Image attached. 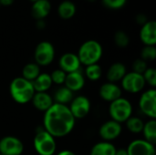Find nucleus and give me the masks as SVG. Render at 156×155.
<instances>
[{"label": "nucleus", "instance_id": "obj_12", "mask_svg": "<svg viewBox=\"0 0 156 155\" xmlns=\"http://www.w3.org/2000/svg\"><path fill=\"white\" fill-rule=\"evenodd\" d=\"M122 128L121 123L110 120L106 122H104L99 131V134L101 138L105 142H112L115 139H117L121 133H122Z\"/></svg>", "mask_w": 156, "mask_h": 155}, {"label": "nucleus", "instance_id": "obj_36", "mask_svg": "<svg viewBox=\"0 0 156 155\" xmlns=\"http://www.w3.org/2000/svg\"><path fill=\"white\" fill-rule=\"evenodd\" d=\"M57 155H76L73 152L69 151V150H63L61 152H59Z\"/></svg>", "mask_w": 156, "mask_h": 155}, {"label": "nucleus", "instance_id": "obj_6", "mask_svg": "<svg viewBox=\"0 0 156 155\" xmlns=\"http://www.w3.org/2000/svg\"><path fill=\"white\" fill-rule=\"evenodd\" d=\"M55 57V48L54 46L48 41H42L37 44L35 49L34 58L35 63L40 66L49 65Z\"/></svg>", "mask_w": 156, "mask_h": 155}, {"label": "nucleus", "instance_id": "obj_17", "mask_svg": "<svg viewBox=\"0 0 156 155\" xmlns=\"http://www.w3.org/2000/svg\"><path fill=\"white\" fill-rule=\"evenodd\" d=\"M31 101L37 111L44 112L54 104L52 96H50L48 92H35Z\"/></svg>", "mask_w": 156, "mask_h": 155}, {"label": "nucleus", "instance_id": "obj_16", "mask_svg": "<svg viewBox=\"0 0 156 155\" xmlns=\"http://www.w3.org/2000/svg\"><path fill=\"white\" fill-rule=\"evenodd\" d=\"M85 85V77L80 70L68 73L64 82V86L70 90L73 93L80 91Z\"/></svg>", "mask_w": 156, "mask_h": 155}, {"label": "nucleus", "instance_id": "obj_8", "mask_svg": "<svg viewBox=\"0 0 156 155\" xmlns=\"http://www.w3.org/2000/svg\"><path fill=\"white\" fill-rule=\"evenodd\" d=\"M121 82L122 88L130 93H138L142 91L145 86V81L143 75L133 71L126 73Z\"/></svg>", "mask_w": 156, "mask_h": 155}, {"label": "nucleus", "instance_id": "obj_34", "mask_svg": "<svg viewBox=\"0 0 156 155\" xmlns=\"http://www.w3.org/2000/svg\"><path fill=\"white\" fill-rule=\"evenodd\" d=\"M136 21H137V23L138 24H140V25H144L146 22H147V18H146V16L144 15V14H140V15H138L137 16V17H136Z\"/></svg>", "mask_w": 156, "mask_h": 155}, {"label": "nucleus", "instance_id": "obj_4", "mask_svg": "<svg viewBox=\"0 0 156 155\" xmlns=\"http://www.w3.org/2000/svg\"><path fill=\"white\" fill-rule=\"evenodd\" d=\"M109 114L112 121L119 123L125 122L133 116V105L127 99L121 97L110 103Z\"/></svg>", "mask_w": 156, "mask_h": 155}, {"label": "nucleus", "instance_id": "obj_1", "mask_svg": "<svg viewBox=\"0 0 156 155\" xmlns=\"http://www.w3.org/2000/svg\"><path fill=\"white\" fill-rule=\"evenodd\" d=\"M73 117L68 105L54 103L44 113V130L54 138H61L69 134L75 126Z\"/></svg>", "mask_w": 156, "mask_h": 155}, {"label": "nucleus", "instance_id": "obj_23", "mask_svg": "<svg viewBox=\"0 0 156 155\" xmlns=\"http://www.w3.org/2000/svg\"><path fill=\"white\" fill-rule=\"evenodd\" d=\"M76 13V5L73 2L65 0L58 7V14L63 19H70Z\"/></svg>", "mask_w": 156, "mask_h": 155}, {"label": "nucleus", "instance_id": "obj_14", "mask_svg": "<svg viewBox=\"0 0 156 155\" xmlns=\"http://www.w3.org/2000/svg\"><path fill=\"white\" fill-rule=\"evenodd\" d=\"M99 93L103 100L111 103L122 97V89L116 83L108 81L101 86Z\"/></svg>", "mask_w": 156, "mask_h": 155}, {"label": "nucleus", "instance_id": "obj_26", "mask_svg": "<svg viewBox=\"0 0 156 155\" xmlns=\"http://www.w3.org/2000/svg\"><path fill=\"white\" fill-rule=\"evenodd\" d=\"M125 123H126L127 129L132 133H140V132H142L144 125V122L141 118L134 117V116L130 117L125 122Z\"/></svg>", "mask_w": 156, "mask_h": 155}, {"label": "nucleus", "instance_id": "obj_5", "mask_svg": "<svg viewBox=\"0 0 156 155\" xmlns=\"http://www.w3.org/2000/svg\"><path fill=\"white\" fill-rule=\"evenodd\" d=\"M56 138L45 130L37 132L34 137L33 145L35 151L39 155H54L57 149Z\"/></svg>", "mask_w": 156, "mask_h": 155}, {"label": "nucleus", "instance_id": "obj_25", "mask_svg": "<svg viewBox=\"0 0 156 155\" xmlns=\"http://www.w3.org/2000/svg\"><path fill=\"white\" fill-rule=\"evenodd\" d=\"M40 74V67L37 63H28L22 69V78L28 81H33Z\"/></svg>", "mask_w": 156, "mask_h": 155}, {"label": "nucleus", "instance_id": "obj_7", "mask_svg": "<svg viewBox=\"0 0 156 155\" xmlns=\"http://www.w3.org/2000/svg\"><path fill=\"white\" fill-rule=\"evenodd\" d=\"M139 108L145 116L155 120L156 90L154 89H150L142 94L139 100Z\"/></svg>", "mask_w": 156, "mask_h": 155}, {"label": "nucleus", "instance_id": "obj_10", "mask_svg": "<svg viewBox=\"0 0 156 155\" xmlns=\"http://www.w3.org/2000/svg\"><path fill=\"white\" fill-rule=\"evenodd\" d=\"M69 108L76 120L83 119L90 111V101L86 96H77L73 98Z\"/></svg>", "mask_w": 156, "mask_h": 155}, {"label": "nucleus", "instance_id": "obj_39", "mask_svg": "<svg viewBox=\"0 0 156 155\" xmlns=\"http://www.w3.org/2000/svg\"><path fill=\"white\" fill-rule=\"evenodd\" d=\"M30 1H32L33 3H35V2H37V1H38V0H30Z\"/></svg>", "mask_w": 156, "mask_h": 155}, {"label": "nucleus", "instance_id": "obj_27", "mask_svg": "<svg viewBox=\"0 0 156 155\" xmlns=\"http://www.w3.org/2000/svg\"><path fill=\"white\" fill-rule=\"evenodd\" d=\"M102 75V69L99 64H93L87 66L85 69V76L92 81H96L101 79Z\"/></svg>", "mask_w": 156, "mask_h": 155}, {"label": "nucleus", "instance_id": "obj_33", "mask_svg": "<svg viewBox=\"0 0 156 155\" xmlns=\"http://www.w3.org/2000/svg\"><path fill=\"white\" fill-rule=\"evenodd\" d=\"M127 0H102L103 5L111 9H119L125 5Z\"/></svg>", "mask_w": 156, "mask_h": 155}, {"label": "nucleus", "instance_id": "obj_29", "mask_svg": "<svg viewBox=\"0 0 156 155\" xmlns=\"http://www.w3.org/2000/svg\"><path fill=\"white\" fill-rule=\"evenodd\" d=\"M141 58L144 61H154L156 58L155 46H145L141 52Z\"/></svg>", "mask_w": 156, "mask_h": 155}, {"label": "nucleus", "instance_id": "obj_32", "mask_svg": "<svg viewBox=\"0 0 156 155\" xmlns=\"http://www.w3.org/2000/svg\"><path fill=\"white\" fill-rule=\"evenodd\" d=\"M147 69H148L147 62L144 61L142 58H137L133 63V71L135 72V73H138V74H142L143 75Z\"/></svg>", "mask_w": 156, "mask_h": 155}, {"label": "nucleus", "instance_id": "obj_37", "mask_svg": "<svg viewBox=\"0 0 156 155\" xmlns=\"http://www.w3.org/2000/svg\"><path fill=\"white\" fill-rule=\"evenodd\" d=\"M115 155H128V153H127L126 149H120V150L116 151Z\"/></svg>", "mask_w": 156, "mask_h": 155}, {"label": "nucleus", "instance_id": "obj_24", "mask_svg": "<svg viewBox=\"0 0 156 155\" xmlns=\"http://www.w3.org/2000/svg\"><path fill=\"white\" fill-rule=\"evenodd\" d=\"M142 132L144 133V140L155 144L156 143V121L154 119L149 120L144 123Z\"/></svg>", "mask_w": 156, "mask_h": 155}, {"label": "nucleus", "instance_id": "obj_9", "mask_svg": "<svg viewBox=\"0 0 156 155\" xmlns=\"http://www.w3.org/2000/svg\"><path fill=\"white\" fill-rule=\"evenodd\" d=\"M24 143L15 136H5L0 140V153L4 155H21Z\"/></svg>", "mask_w": 156, "mask_h": 155}, {"label": "nucleus", "instance_id": "obj_35", "mask_svg": "<svg viewBox=\"0 0 156 155\" xmlns=\"http://www.w3.org/2000/svg\"><path fill=\"white\" fill-rule=\"evenodd\" d=\"M14 0H0V5L4 6H9L13 4Z\"/></svg>", "mask_w": 156, "mask_h": 155}, {"label": "nucleus", "instance_id": "obj_15", "mask_svg": "<svg viewBox=\"0 0 156 155\" xmlns=\"http://www.w3.org/2000/svg\"><path fill=\"white\" fill-rule=\"evenodd\" d=\"M140 38L145 46H155L156 44V22L147 21L142 26L140 31Z\"/></svg>", "mask_w": 156, "mask_h": 155}, {"label": "nucleus", "instance_id": "obj_22", "mask_svg": "<svg viewBox=\"0 0 156 155\" xmlns=\"http://www.w3.org/2000/svg\"><path fill=\"white\" fill-rule=\"evenodd\" d=\"M53 100L54 103H58V104H63V105H68L73 100V92L69 90L65 86L59 87L54 93Z\"/></svg>", "mask_w": 156, "mask_h": 155}, {"label": "nucleus", "instance_id": "obj_40", "mask_svg": "<svg viewBox=\"0 0 156 155\" xmlns=\"http://www.w3.org/2000/svg\"><path fill=\"white\" fill-rule=\"evenodd\" d=\"M88 1H94V0H88Z\"/></svg>", "mask_w": 156, "mask_h": 155}, {"label": "nucleus", "instance_id": "obj_20", "mask_svg": "<svg viewBox=\"0 0 156 155\" xmlns=\"http://www.w3.org/2000/svg\"><path fill=\"white\" fill-rule=\"evenodd\" d=\"M32 84L36 92H47L51 88L53 83L49 74L40 73L32 81Z\"/></svg>", "mask_w": 156, "mask_h": 155}, {"label": "nucleus", "instance_id": "obj_28", "mask_svg": "<svg viewBox=\"0 0 156 155\" xmlns=\"http://www.w3.org/2000/svg\"><path fill=\"white\" fill-rule=\"evenodd\" d=\"M114 42L119 48H126L130 43V38L124 31L119 30L114 35Z\"/></svg>", "mask_w": 156, "mask_h": 155}, {"label": "nucleus", "instance_id": "obj_11", "mask_svg": "<svg viewBox=\"0 0 156 155\" xmlns=\"http://www.w3.org/2000/svg\"><path fill=\"white\" fill-rule=\"evenodd\" d=\"M128 155H156L154 144L144 140L133 141L126 149Z\"/></svg>", "mask_w": 156, "mask_h": 155}, {"label": "nucleus", "instance_id": "obj_19", "mask_svg": "<svg viewBox=\"0 0 156 155\" xmlns=\"http://www.w3.org/2000/svg\"><path fill=\"white\" fill-rule=\"evenodd\" d=\"M126 67L121 62H116L111 65L107 71V79L109 82L116 83L122 79L126 74Z\"/></svg>", "mask_w": 156, "mask_h": 155}, {"label": "nucleus", "instance_id": "obj_31", "mask_svg": "<svg viewBox=\"0 0 156 155\" xmlns=\"http://www.w3.org/2000/svg\"><path fill=\"white\" fill-rule=\"evenodd\" d=\"M49 75H50L52 83L57 84V85H64L67 73H65L63 70H61L60 69H58L53 70L52 73Z\"/></svg>", "mask_w": 156, "mask_h": 155}, {"label": "nucleus", "instance_id": "obj_13", "mask_svg": "<svg viewBox=\"0 0 156 155\" xmlns=\"http://www.w3.org/2000/svg\"><path fill=\"white\" fill-rule=\"evenodd\" d=\"M58 65H59V69L67 74L80 70L81 66L77 54L71 52L63 54L59 58Z\"/></svg>", "mask_w": 156, "mask_h": 155}, {"label": "nucleus", "instance_id": "obj_21", "mask_svg": "<svg viewBox=\"0 0 156 155\" xmlns=\"http://www.w3.org/2000/svg\"><path fill=\"white\" fill-rule=\"evenodd\" d=\"M117 149L111 142H100L93 145L90 150V155H115Z\"/></svg>", "mask_w": 156, "mask_h": 155}, {"label": "nucleus", "instance_id": "obj_30", "mask_svg": "<svg viewBox=\"0 0 156 155\" xmlns=\"http://www.w3.org/2000/svg\"><path fill=\"white\" fill-rule=\"evenodd\" d=\"M145 84H149L152 89L156 87V69L154 68H148L143 74Z\"/></svg>", "mask_w": 156, "mask_h": 155}, {"label": "nucleus", "instance_id": "obj_38", "mask_svg": "<svg viewBox=\"0 0 156 155\" xmlns=\"http://www.w3.org/2000/svg\"><path fill=\"white\" fill-rule=\"evenodd\" d=\"M37 26L38 28H43L45 26V22L41 19V20H37Z\"/></svg>", "mask_w": 156, "mask_h": 155}, {"label": "nucleus", "instance_id": "obj_41", "mask_svg": "<svg viewBox=\"0 0 156 155\" xmlns=\"http://www.w3.org/2000/svg\"><path fill=\"white\" fill-rule=\"evenodd\" d=\"M0 155H4V154H2V153H0Z\"/></svg>", "mask_w": 156, "mask_h": 155}, {"label": "nucleus", "instance_id": "obj_18", "mask_svg": "<svg viewBox=\"0 0 156 155\" xmlns=\"http://www.w3.org/2000/svg\"><path fill=\"white\" fill-rule=\"evenodd\" d=\"M51 5L48 0H38L33 3L31 8V14L37 20H43L50 12Z\"/></svg>", "mask_w": 156, "mask_h": 155}, {"label": "nucleus", "instance_id": "obj_2", "mask_svg": "<svg viewBox=\"0 0 156 155\" xmlns=\"http://www.w3.org/2000/svg\"><path fill=\"white\" fill-rule=\"evenodd\" d=\"M9 92L12 99L18 104H26L31 101L35 90L31 81L22 77L15 78L9 86Z\"/></svg>", "mask_w": 156, "mask_h": 155}, {"label": "nucleus", "instance_id": "obj_3", "mask_svg": "<svg viewBox=\"0 0 156 155\" xmlns=\"http://www.w3.org/2000/svg\"><path fill=\"white\" fill-rule=\"evenodd\" d=\"M77 56L85 67L98 64L102 57V47L96 40H87L80 47Z\"/></svg>", "mask_w": 156, "mask_h": 155}]
</instances>
